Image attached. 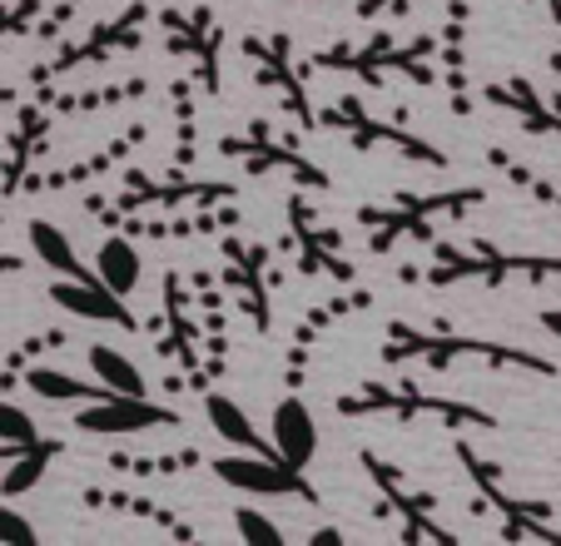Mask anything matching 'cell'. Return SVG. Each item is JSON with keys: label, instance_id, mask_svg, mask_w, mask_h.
<instances>
[{"label": "cell", "instance_id": "5b68a950", "mask_svg": "<svg viewBox=\"0 0 561 546\" xmlns=\"http://www.w3.org/2000/svg\"><path fill=\"white\" fill-rule=\"evenodd\" d=\"M358 463L373 473V482L382 487V492L398 502V512H408V526H403V536L408 542H457V532H447L443 522H433L427 516V507H433V497H417V492H408V482H398V473H392L388 463H382L378 452H358Z\"/></svg>", "mask_w": 561, "mask_h": 546}, {"label": "cell", "instance_id": "e0dca14e", "mask_svg": "<svg viewBox=\"0 0 561 546\" xmlns=\"http://www.w3.org/2000/svg\"><path fill=\"white\" fill-rule=\"evenodd\" d=\"M35 536H41V532H35V526L25 522V516L15 512V507L0 502V542H11V546H35Z\"/></svg>", "mask_w": 561, "mask_h": 546}, {"label": "cell", "instance_id": "4fadbf2b", "mask_svg": "<svg viewBox=\"0 0 561 546\" xmlns=\"http://www.w3.org/2000/svg\"><path fill=\"white\" fill-rule=\"evenodd\" d=\"M95 278L110 288V294H119V298H129L139 288V249L129 239H105L100 243V253H95Z\"/></svg>", "mask_w": 561, "mask_h": 546}, {"label": "cell", "instance_id": "ffe728a7", "mask_svg": "<svg viewBox=\"0 0 561 546\" xmlns=\"http://www.w3.org/2000/svg\"><path fill=\"white\" fill-rule=\"evenodd\" d=\"M308 542H313V546H323V542H343V532H333V526H318V532L308 536Z\"/></svg>", "mask_w": 561, "mask_h": 546}, {"label": "cell", "instance_id": "3957f363", "mask_svg": "<svg viewBox=\"0 0 561 546\" xmlns=\"http://www.w3.org/2000/svg\"><path fill=\"white\" fill-rule=\"evenodd\" d=\"M214 477L233 492H249V497H298V502H318V492L304 482V467H288L278 463L274 452H224L214 457Z\"/></svg>", "mask_w": 561, "mask_h": 546}, {"label": "cell", "instance_id": "30bf717a", "mask_svg": "<svg viewBox=\"0 0 561 546\" xmlns=\"http://www.w3.org/2000/svg\"><path fill=\"white\" fill-rule=\"evenodd\" d=\"M204 418H209V428L219 432L229 447H239V452H274V447H268V437H259L254 418H249V412L239 408L233 398H224V393H209V398H204Z\"/></svg>", "mask_w": 561, "mask_h": 546}, {"label": "cell", "instance_id": "8992f818", "mask_svg": "<svg viewBox=\"0 0 561 546\" xmlns=\"http://www.w3.org/2000/svg\"><path fill=\"white\" fill-rule=\"evenodd\" d=\"M268 447H274V457L288 467H308L318 457V422H313V412H308L304 398H284L274 408Z\"/></svg>", "mask_w": 561, "mask_h": 546}, {"label": "cell", "instance_id": "2e32d148", "mask_svg": "<svg viewBox=\"0 0 561 546\" xmlns=\"http://www.w3.org/2000/svg\"><path fill=\"white\" fill-rule=\"evenodd\" d=\"M233 526H239V536H244V542L284 546V526L268 522V516H264V512H254V507H239V512H233Z\"/></svg>", "mask_w": 561, "mask_h": 546}, {"label": "cell", "instance_id": "7a4b0ae2", "mask_svg": "<svg viewBox=\"0 0 561 546\" xmlns=\"http://www.w3.org/2000/svg\"><path fill=\"white\" fill-rule=\"evenodd\" d=\"M388 363H408V357H423L433 368H453V363H492V368H527V373H557L547 357L522 353L507 343H488V338H447V333H417V328H392L388 348H382Z\"/></svg>", "mask_w": 561, "mask_h": 546}, {"label": "cell", "instance_id": "9c48e42d", "mask_svg": "<svg viewBox=\"0 0 561 546\" xmlns=\"http://www.w3.org/2000/svg\"><path fill=\"white\" fill-rule=\"evenodd\" d=\"M25 239H31V253L50 273H60V278H95V269H85V263H80V253H75V243L65 239L60 224L31 219V224H25Z\"/></svg>", "mask_w": 561, "mask_h": 546}, {"label": "cell", "instance_id": "ba28073f", "mask_svg": "<svg viewBox=\"0 0 561 546\" xmlns=\"http://www.w3.org/2000/svg\"><path fill=\"white\" fill-rule=\"evenodd\" d=\"M457 457H462L467 463V473H472V482H477V492L488 497L492 507H497V512H507L512 522H507V536H547V542H561V532H551V526H541V522H531L527 512H522V507L527 502H517V497H507L497 487V467L492 463H482V457H477L472 447H467V442H457Z\"/></svg>", "mask_w": 561, "mask_h": 546}, {"label": "cell", "instance_id": "7c38bea8", "mask_svg": "<svg viewBox=\"0 0 561 546\" xmlns=\"http://www.w3.org/2000/svg\"><path fill=\"white\" fill-rule=\"evenodd\" d=\"M85 363H90V373H95V383H105L110 393H129V398H149V383H145V373L129 363L119 348H110V343H90L85 348Z\"/></svg>", "mask_w": 561, "mask_h": 546}, {"label": "cell", "instance_id": "d6986e66", "mask_svg": "<svg viewBox=\"0 0 561 546\" xmlns=\"http://www.w3.org/2000/svg\"><path fill=\"white\" fill-rule=\"evenodd\" d=\"M541 328H547L551 338H561V308H541Z\"/></svg>", "mask_w": 561, "mask_h": 546}, {"label": "cell", "instance_id": "277c9868", "mask_svg": "<svg viewBox=\"0 0 561 546\" xmlns=\"http://www.w3.org/2000/svg\"><path fill=\"white\" fill-rule=\"evenodd\" d=\"M75 428L85 437H129V432H154V428H180V412H170L164 402L129 398V393H110L100 402H80Z\"/></svg>", "mask_w": 561, "mask_h": 546}, {"label": "cell", "instance_id": "52a82bcc", "mask_svg": "<svg viewBox=\"0 0 561 546\" xmlns=\"http://www.w3.org/2000/svg\"><path fill=\"white\" fill-rule=\"evenodd\" d=\"M50 298L65 308V314L85 318V323H115V328H135V318H129L125 298L110 294L100 278H60V284H50Z\"/></svg>", "mask_w": 561, "mask_h": 546}, {"label": "cell", "instance_id": "8fae6325", "mask_svg": "<svg viewBox=\"0 0 561 546\" xmlns=\"http://www.w3.org/2000/svg\"><path fill=\"white\" fill-rule=\"evenodd\" d=\"M60 457V442H31V447H21L5 463V477H0V492L5 497H25V492H35V487L45 482V473H50V463Z\"/></svg>", "mask_w": 561, "mask_h": 546}, {"label": "cell", "instance_id": "7402d4cb", "mask_svg": "<svg viewBox=\"0 0 561 546\" xmlns=\"http://www.w3.org/2000/svg\"><path fill=\"white\" fill-rule=\"evenodd\" d=\"M268 5H298V0H268Z\"/></svg>", "mask_w": 561, "mask_h": 546}, {"label": "cell", "instance_id": "6da1fadb", "mask_svg": "<svg viewBox=\"0 0 561 546\" xmlns=\"http://www.w3.org/2000/svg\"><path fill=\"white\" fill-rule=\"evenodd\" d=\"M343 418H398L403 428H413V422H443V428H497V418L482 408H472V402H453V398H433V393L413 388V383H398V388H388V383H368L363 393H353V398L339 402Z\"/></svg>", "mask_w": 561, "mask_h": 546}, {"label": "cell", "instance_id": "44dd1931", "mask_svg": "<svg viewBox=\"0 0 561 546\" xmlns=\"http://www.w3.org/2000/svg\"><path fill=\"white\" fill-rule=\"evenodd\" d=\"M15 452H21V447H11V442H0V467H5V463H11V457H15Z\"/></svg>", "mask_w": 561, "mask_h": 546}, {"label": "cell", "instance_id": "9a60e30c", "mask_svg": "<svg viewBox=\"0 0 561 546\" xmlns=\"http://www.w3.org/2000/svg\"><path fill=\"white\" fill-rule=\"evenodd\" d=\"M0 442H11V447H31V442H41L35 418L25 408H15V402H5V398H0Z\"/></svg>", "mask_w": 561, "mask_h": 546}, {"label": "cell", "instance_id": "5bb4252c", "mask_svg": "<svg viewBox=\"0 0 561 546\" xmlns=\"http://www.w3.org/2000/svg\"><path fill=\"white\" fill-rule=\"evenodd\" d=\"M25 388L35 393V398H45V402H100V398H110V388L105 383H80V378H70V373H55V368H31L25 373Z\"/></svg>", "mask_w": 561, "mask_h": 546}, {"label": "cell", "instance_id": "ac0fdd59", "mask_svg": "<svg viewBox=\"0 0 561 546\" xmlns=\"http://www.w3.org/2000/svg\"><path fill=\"white\" fill-rule=\"evenodd\" d=\"M382 11L398 15V11H408V0H358V21L363 15H382Z\"/></svg>", "mask_w": 561, "mask_h": 546}]
</instances>
